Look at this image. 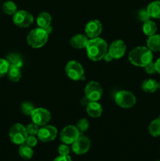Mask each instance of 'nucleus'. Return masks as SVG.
Here are the masks:
<instances>
[{
  "mask_svg": "<svg viewBox=\"0 0 160 161\" xmlns=\"http://www.w3.org/2000/svg\"><path fill=\"white\" fill-rule=\"evenodd\" d=\"M86 48L88 58L93 61H98L103 59L108 50L106 41L99 37L89 39Z\"/></svg>",
  "mask_w": 160,
  "mask_h": 161,
  "instance_id": "1",
  "label": "nucleus"
},
{
  "mask_svg": "<svg viewBox=\"0 0 160 161\" xmlns=\"http://www.w3.org/2000/svg\"><path fill=\"white\" fill-rule=\"evenodd\" d=\"M128 58L133 65L144 68L153 61V53L147 47H137L130 52Z\"/></svg>",
  "mask_w": 160,
  "mask_h": 161,
  "instance_id": "2",
  "label": "nucleus"
},
{
  "mask_svg": "<svg viewBox=\"0 0 160 161\" xmlns=\"http://www.w3.org/2000/svg\"><path fill=\"white\" fill-rule=\"evenodd\" d=\"M49 35L50 34L45 31V29L39 27L30 31L27 37V42L28 45L33 48H40L47 42Z\"/></svg>",
  "mask_w": 160,
  "mask_h": 161,
  "instance_id": "3",
  "label": "nucleus"
},
{
  "mask_svg": "<svg viewBox=\"0 0 160 161\" xmlns=\"http://www.w3.org/2000/svg\"><path fill=\"white\" fill-rule=\"evenodd\" d=\"M9 136L13 144L22 145L25 143L28 135L24 126L21 124H15L9 129Z\"/></svg>",
  "mask_w": 160,
  "mask_h": 161,
  "instance_id": "4",
  "label": "nucleus"
},
{
  "mask_svg": "<svg viewBox=\"0 0 160 161\" xmlns=\"http://www.w3.org/2000/svg\"><path fill=\"white\" fill-rule=\"evenodd\" d=\"M115 101V103L121 108H130L134 106L136 99L133 93L130 91H120L116 93Z\"/></svg>",
  "mask_w": 160,
  "mask_h": 161,
  "instance_id": "5",
  "label": "nucleus"
},
{
  "mask_svg": "<svg viewBox=\"0 0 160 161\" xmlns=\"http://www.w3.org/2000/svg\"><path fill=\"white\" fill-rule=\"evenodd\" d=\"M65 72L67 76L74 81L84 80V69L83 65L77 61H70L65 66Z\"/></svg>",
  "mask_w": 160,
  "mask_h": 161,
  "instance_id": "6",
  "label": "nucleus"
},
{
  "mask_svg": "<svg viewBox=\"0 0 160 161\" xmlns=\"http://www.w3.org/2000/svg\"><path fill=\"white\" fill-rule=\"evenodd\" d=\"M103 89L101 85L96 81H90L85 87V95L89 102H98L102 97Z\"/></svg>",
  "mask_w": 160,
  "mask_h": 161,
  "instance_id": "7",
  "label": "nucleus"
},
{
  "mask_svg": "<svg viewBox=\"0 0 160 161\" xmlns=\"http://www.w3.org/2000/svg\"><path fill=\"white\" fill-rule=\"evenodd\" d=\"M31 120L38 126L46 125L51 119V114L49 110L44 108H35L31 114Z\"/></svg>",
  "mask_w": 160,
  "mask_h": 161,
  "instance_id": "8",
  "label": "nucleus"
},
{
  "mask_svg": "<svg viewBox=\"0 0 160 161\" xmlns=\"http://www.w3.org/2000/svg\"><path fill=\"white\" fill-rule=\"evenodd\" d=\"M14 25L20 28H28L34 22V17L26 10H19L13 17Z\"/></svg>",
  "mask_w": 160,
  "mask_h": 161,
  "instance_id": "9",
  "label": "nucleus"
},
{
  "mask_svg": "<svg viewBox=\"0 0 160 161\" xmlns=\"http://www.w3.org/2000/svg\"><path fill=\"white\" fill-rule=\"evenodd\" d=\"M80 136V132L78 128L74 125H68L63 128L60 134V138L61 142L66 145L72 144L78 137Z\"/></svg>",
  "mask_w": 160,
  "mask_h": 161,
  "instance_id": "10",
  "label": "nucleus"
},
{
  "mask_svg": "<svg viewBox=\"0 0 160 161\" xmlns=\"http://www.w3.org/2000/svg\"><path fill=\"white\" fill-rule=\"evenodd\" d=\"M57 133V129L53 126L44 125L39 128L37 137L42 142H49L53 141L56 138Z\"/></svg>",
  "mask_w": 160,
  "mask_h": 161,
  "instance_id": "11",
  "label": "nucleus"
},
{
  "mask_svg": "<svg viewBox=\"0 0 160 161\" xmlns=\"http://www.w3.org/2000/svg\"><path fill=\"white\" fill-rule=\"evenodd\" d=\"M90 148V140L86 136H79L72 144V149L77 155L87 153Z\"/></svg>",
  "mask_w": 160,
  "mask_h": 161,
  "instance_id": "12",
  "label": "nucleus"
},
{
  "mask_svg": "<svg viewBox=\"0 0 160 161\" xmlns=\"http://www.w3.org/2000/svg\"><path fill=\"white\" fill-rule=\"evenodd\" d=\"M126 50V46L125 42L121 39H117L111 42L108 47V52L111 55L113 59H119L124 56Z\"/></svg>",
  "mask_w": 160,
  "mask_h": 161,
  "instance_id": "13",
  "label": "nucleus"
},
{
  "mask_svg": "<svg viewBox=\"0 0 160 161\" xmlns=\"http://www.w3.org/2000/svg\"><path fill=\"white\" fill-rule=\"evenodd\" d=\"M102 31V24L98 20H92L86 24L85 32L89 39L99 37Z\"/></svg>",
  "mask_w": 160,
  "mask_h": 161,
  "instance_id": "14",
  "label": "nucleus"
},
{
  "mask_svg": "<svg viewBox=\"0 0 160 161\" xmlns=\"http://www.w3.org/2000/svg\"><path fill=\"white\" fill-rule=\"evenodd\" d=\"M86 112L90 117L99 118L101 116L103 108L97 102H89L86 105Z\"/></svg>",
  "mask_w": 160,
  "mask_h": 161,
  "instance_id": "15",
  "label": "nucleus"
},
{
  "mask_svg": "<svg viewBox=\"0 0 160 161\" xmlns=\"http://www.w3.org/2000/svg\"><path fill=\"white\" fill-rule=\"evenodd\" d=\"M89 39L86 36L83 34H78L74 36L71 39L70 43L72 47L75 49H83L86 48L88 43Z\"/></svg>",
  "mask_w": 160,
  "mask_h": 161,
  "instance_id": "16",
  "label": "nucleus"
},
{
  "mask_svg": "<svg viewBox=\"0 0 160 161\" xmlns=\"http://www.w3.org/2000/svg\"><path fill=\"white\" fill-rule=\"evenodd\" d=\"M141 88L144 92L153 94L159 88V83L153 79H147L142 83Z\"/></svg>",
  "mask_w": 160,
  "mask_h": 161,
  "instance_id": "17",
  "label": "nucleus"
},
{
  "mask_svg": "<svg viewBox=\"0 0 160 161\" xmlns=\"http://www.w3.org/2000/svg\"><path fill=\"white\" fill-rule=\"evenodd\" d=\"M147 47L152 52L160 51V34L148 36L147 39Z\"/></svg>",
  "mask_w": 160,
  "mask_h": 161,
  "instance_id": "18",
  "label": "nucleus"
},
{
  "mask_svg": "<svg viewBox=\"0 0 160 161\" xmlns=\"http://www.w3.org/2000/svg\"><path fill=\"white\" fill-rule=\"evenodd\" d=\"M52 21V17L49 13L47 12H42L38 15L36 22L39 28H46L49 26H50V24Z\"/></svg>",
  "mask_w": 160,
  "mask_h": 161,
  "instance_id": "19",
  "label": "nucleus"
},
{
  "mask_svg": "<svg viewBox=\"0 0 160 161\" xmlns=\"http://www.w3.org/2000/svg\"><path fill=\"white\" fill-rule=\"evenodd\" d=\"M147 11L151 17L160 19V0L153 1L147 6Z\"/></svg>",
  "mask_w": 160,
  "mask_h": 161,
  "instance_id": "20",
  "label": "nucleus"
},
{
  "mask_svg": "<svg viewBox=\"0 0 160 161\" xmlns=\"http://www.w3.org/2000/svg\"><path fill=\"white\" fill-rule=\"evenodd\" d=\"M18 153L21 158L24 159V160H30L33 157L34 152H33L32 147L28 146L26 143H24V144L20 145Z\"/></svg>",
  "mask_w": 160,
  "mask_h": 161,
  "instance_id": "21",
  "label": "nucleus"
},
{
  "mask_svg": "<svg viewBox=\"0 0 160 161\" xmlns=\"http://www.w3.org/2000/svg\"><path fill=\"white\" fill-rule=\"evenodd\" d=\"M143 32L147 36H151L152 35H155L157 31V25L153 20H148L147 21L144 22L142 27Z\"/></svg>",
  "mask_w": 160,
  "mask_h": 161,
  "instance_id": "22",
  "label": "nucleus"
},
{
  "mask_svg": "<svg viewBox=\"0 0 160 161\" xmlns=\"http://www.w3.org/2000/svg\"><path fill=\"white\" fill-rule=\"evenodd\" d=\"M6 60L9 61L10 65L17 66L18 68H22L24 64L23 58H22V57L19 53H9L7 56V58H6Z\"/></svg>",
  "mask_w": 160,
  "mask_h": 161,
  "instance_id": "23",
  "label": "nucleus"
},
{
  "mask_svg": "<svg viewBox=\"0 0 160 161\" xmlns=\"http://www.w3.org/2000/svg\"><path fill=\"white\" fill-rule=\"evenodd\" d=\"M8 77L12 82H18L21 78V71L20 68L17 66L10 65L8 71Z\"/></svg>",
  "mask_w": 160,
  "mask_h": 161,
  "instance_id": "24",
  "label": "nucleus"
},
{
  "mask_svg": "<svg viewBox=\"0 0 160 161\" xmlns=\"http://www.w3.org/2000/svg\"><path fill=\"white\" fill-rule=\"evenodd\" d=\"M148 132L152 137L160 136V119H154L151 122L148 127Z\"/></svg>",
  "mask_w": 160,
  "mask_h": 161,
  "instance_id": "25",
  "label": "nucleus"
},
{
  "mask_svg": "<svg viewBox=\"0 0 160 161\" xmlns=\"http://www.w3.org/2000/svg\"><path fill=\"white\" fill-rule=\"evenodd\" d=\"M3 9L5 14L8 15H14L17 12V5L12 1H7L3 4Z\"/></svg>",
  "mask_w": 160,
  "mask_h": 161,
  "instance_id": "26",
  "label": "nucleus"
},
{
  "mask_svg": "<svg viewBox=\"0 0 160 161\" xmlns=\"http://www.w3.org/2000/svg\"><path fill=\"white\" fill-rule=\"evenodd\" d=\"M9 66H10V64L7 60L0 58V78L3 77L8 73Z\"/></svg>",
  "mask_w": 160,
  "mask_h": 161,
  "instance_id": "27",
  "label": "nucleus"
},
{
  "mask_svg": "<svg viewBox=\"0 0 160 161\" xmlns=\"http://www.w3.org/2000/svg\"><path fill=\"white\" fill-rule=\"evenodd\" d=\"M35 109V107L32 103L28 102H24L21 105V111L26 116H31V113Z\"/></svg>",
  "mask_w": 160,
  "mask_h": 161,
  "instance_id": "28",
  "label": "nucleus"
},
{
  "mask_svg": "<svg viewBox=\"0 0 160 161\" xmlns=\"http://www.w3.org/2000/svg\"><path fill=\"white\" fill-rule=\"evenodd\" d=\"M76 127L78 128V131H79L80 133L86 131V130H88V128H89V121L86 119H85V118H83V119H79V120L78 121Z\"/></svg>",
  "mask_w": 160,
  "mask_h": 161,
  "instance_id": "29",
  "label": "nucleus"
},
{
  "mask_svg": "<svg viewBox=\"0 0 160 161\" xmlns=\"http://www.w3.org/2000/svg\"><path fill=\"white\" fill-rule=\"evenodd\" d=\"M39 130V126H38L37 124H29L26 127V130L28 132V135H37L38 132Z\"/></svg>",
  "mask_w": 160,
  "mask_h": 161,
  "instance_id": "30",
  "label": "nucleus"
},
{
  "mask_svg": "<svg viewBox=\"0 0 160 161\" xmlns=\"http://www.w3.org/2000/svg\"><path fill=\"white\" fill-rule=\"evenodd\" d=\"M69 153H70V149L67 145L64 144V143L58 147V153L60 156H67L69 155Z\"/></svg>",
  "mask_w": 160,
  "mask_h": 161,
  "instance_id": "31",
  "label": "nucleus"
},
{
  "mask_svg": "<svg viewBox=\"0 0 160 161\" xmlns=\"http://www.w3.org/2000/svg\"><path fill=\"white\" fill-rule=\"evenodd\" d=\"M138 17H139V19L141 21L144 22L150 20L151 18L150 15H149V14L147 13V9H141V10H140L139 13H138Z\"/></svg>",
  "mask_w": 160,
  "mask_h": 161,
  "instance_id": "32",
  "label": "nucleus"
},
{
  "mask_svg": "<svg viewBox=\"0 0 160 161\" xmlns=\"http://www.w3.org/2000/svg\"><path fill=\"white\" fill-rule=\"evenodd\" d=\"M25 143H26L28 146H31V147H35V146L37 145L38 139L35 137V135H28Z\"/></svg>",
  "mask_w": 160,
  "mask_h": 161,
  "instance_id": "33",
  "label": "nucleus"
},
{
  "mask_svg": "<svg viewBox=\"0 0 160 161\" xmlns=\"http://www.w3.org/2000/svg\"><path fill=\"white\" fill-rule=\"evenodd\" d=\"M144 69H145V72H147V74H150V75H152V74H154L155 72H156V69H155V62H151L150 64H148L147 65H146L145 67H144Z\"/></svg>",
  "mask_w": 160,
  "mask_h": 161,
  "instance_id": "34",
  "label": "nucleus"
},
{
  "mask_svg": "<svg viewBox=\"0 0 160 161\" xmlns=\"http://www.w3.org/2000/svg\"><path fill=\"white\" fill-rule=\"evenodd\" d=\"M53 161H72V157L69 155L67 156H60L56 157Z\"/></svg>",
  "mask_w": 160,
  "mask_h": 161,
  "instance_id": "35",
  "label": "nucleus"
},
{
  "mask_svg": "<svg viewBox=\"0 0 160 161\" xmlns=\"http://www.w3.org/2000/svg\"><path fill=\"white\" fill-rule=\"evenodd\" d=\"M103 59H104V61H107V62H110V61H112L113 58L111 57V55L108 53V52H107V53L104 55V57Z\"/></svg>",
  "mask_w": 160,
  "mask_h": 161,
  "instance_id": "36",
  "label": "nucleus"
},
{
  "mask_svg": "<svg viewBox=\"0 0 160 161\" xmlns=\"http://www.w3.org/2000/svg\"><path fill=\"white\" fill-rule=\"evenodd\" d=\"M155 69H156V72H158V74H160V58L156 60V61L155 62Z\"/></svg>",
  "mask_w": 160,
  "mask_h": 161,
  "instance_id": "37",
  "label": "nucleus"
},
{
  "mask_svg": "<svg viewBox=\"0 0 160 161\" xmlns=\"http://www.w3.org/2000/svg\"><path fill=\"white\" fill-rule=\"evenodd\" d=\"M158 118H159V119H160V115H159V116H158Z\"/></svg>",
  "mask_w": 160,
  "mask_h": 161,
  "instance_id": "38",
  "label": "nucleus"
},
{
  "mask_svg": "<svg viewBox=\"0 0 160 161\" xmlns=\"http://www.w3.org/2000/svg\"><path fill=\"white\" fill-rule=\"evenodd\" d=\"M159 89H160V83H159Z\"/></svg>",
  "mask_w": 160,
  "mask_h": 161,
  "instance_id": "39",
  "label": "nucleus"
},
{
  "mask_svg": "<svg viewBox=\"0 0 160 161\" xmlns=\"http://www.w3.org/2000/svg\"><path fill=\"white\" fill-rule=\"evenodd\" d=\"M156 161H160V160H156Z\"/></svg>",
  "mask_w": 160,
  "mask_h": 161,
  "instance_id": "40",
  "label": "nucleus"
}]
</instances>
